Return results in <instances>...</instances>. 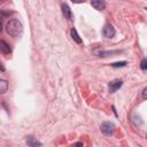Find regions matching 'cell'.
I'll use <instances>...</instances> for the list:
<instances>
[{
    "label": "cell",
    "instance_id": "2e32d148",
    "mask_svg": "<svg viewBox=\"0 0 147 147\" xmlns=\"http://www.w3.org/2000/svg\"><path fill=\"white\" fill-rule=\"evenodd\" d=\"M1 26H2V25H1V18H0V31L2 30V28H1Z\"/></svg>",
    "mask_w": 147,
    "mask_h": 147
},
{
    "label": "cell",
    "instance_id": "ba28073f",
    "mask_svg": "<svg viewBox=\"0 0 147 147\" xmlns=\"http://www.w3.org/2000/svg\"><path fill=\"white\" fill-rule=\"evenodd\" d=\"M26 144H28V146L29 147H40L41 146V142L40 141H38V140H36L33 137H28L26 138Z\"/></svg>",
    "mask_w": 147,
    "mask_h": 147
},
{
    "label": "cell",
    "instance_id": "7c38bea8",
    "mask_svg": "<svg viewBox=\"0 0 147 147\" xmlns=\"http://www.w3.org/2000/svg\"><path fill=\"white\" fill-rule=\"evenodd\" d=\"M140 67H141L142 70H146V69H147V60H146V59H142V60H141Z\"/></svg>",
    "mask_w": 147,
    "mask_h": 147
},
{
    "label": "cell",
    "instance_id": "8992f818",
    "mask_svg": "<svg viewBox=\"0 0 147 147\" xmlns=\"http://www.w3.org/2000/svg\"><path fill=\"white\" fill-rule=\"evenodd\" d=\"M0 52L5 55L7 54H10L11 49H10V46L5 41V40H0Z\"/></svg>",
    "mask_w": 147,
    "mask_h": 147
},
{
    "label": "cell",
    "instance_id": "52a82bcc",
    "mask_svg": "<svg viewBox=\"0 0 147 147\" xmlns=\"http://www.w3.org/2000/svg\"><path fill=\"white\" fill-rule=\"evenodd\" d=\"M92 7H94L96 10H102L106 7V2L102 0H95V1H91Z\"/></svg>",
    "mask_w": 147,
    "mask_h": 147
},
{
    "label": "cell",
    "instance_id": "30bf717a",
    "mask_svg": "<svg viewBox=\"0 0 147 147\" xmlns=\"http://www.w3.org/2000/svg\"><path fill=\"white\" fill-rule=\"evenodd\" d=\"M8 91V83L7 80L0 78V93H6Z\"/></svg>",
    "mask_w": 147,
    "mask_h": 147
},
{
    "label": "cell",
    "instance_id": "277c9868",
    "mask_svg": "<svg viewBox=\"0 0 147 147\" xmlns=\"http://www.w3.org/2000/svg\"><path fill=\"white\" fill-rule=\"evenodd\" d=\"M102 34H103V37H106V38H113V37L115 36V29L113 28V25L106 24V25L103 26V29H102Z\"/></svg>",
    "mask_w": 147,
    "mask_h": 147
},
{
    "label": "cell",
    "instance_id": "8fae6325",
    "mask_svg": "<svg viewBox=\"0 0 147 147\" xmlns=\"http://www.w3.org/2000/svg\"><path fill=\"white\" fill-rule=\"evenodd\" d=\"M126 65V62L125 61H122V62H115V63H111V67H125Z\"/></svg>",
    "mask_w": 147,
    "mask_h": 147
},
{
    "label": "cell",
    "instance_id": "9c48e42d",
    "mask_svg": "<svg viewBox=\"0 0 147 147\" xmlns=\"http://www.w3.org/2000/svg\"><path fill=\"white\" fill-rule=\"evenodd\" d=\"M70 33H71V38L77 42V44H82V39H80V37H79V34L77 33V31H76V29H71V31H70Z\"/></svg>",
    "mask_w": 147,
    "mask_h": 147
},
{
    "label": "cell",
    "instance_id": "7a4b0ae2",
    "mask_svg": "<svg viewBox=\"0 0 147 147\" xmlns=\"http://www.w3.org/2000/svg\"><path fill=\"white\" fill-rule=\"evenodd\" d=\"M101 131L103 134H107V136H110L114 133L115 131V124L113 122H109V121H106L101 124Z\"/></svg>",
    "mask_w": 147,
    "mask_h": 147
},
{
    "label": "cell",
    "instance_id": "9a60e30c",
    "mask_svg": "<svg viewBox=\"0 0 147 147\" xmlns=\"http://www.w3.org/2000/svg\"><path fill=\"white\" fill-rule=\"evenodd\" d=\"M0 70H1V71H3V70H5V68H3V65L1 64V62H0Z\"/></svg>",
    "mask_w": 147,
    "mask_h": 147
},
{
    "label": "cell",
    "instance_id": "5b68a950",
    "mask_svg": "<svg viewBox=\"0 0 147 147\" xmlns=\"http://www.w3.org/2000/svg\"><path fill=\"white\" fill-rule=\"evenodd\" d=\"M61 9H62V14H63V16H64L65 18H68V20H71L72 14H71V9H70V7H69L67 3H62V5H61Z\"/></svg>",
    "mask_w": 147,
    "mask_h": 147
},
{
    "label": "cell",
    "instance_id": "5bb4252c",
    "mask_svg": "<svg viewBox=\"0 0 147 147\" xmlns=\"http://www.w3.org/2000/svg\"><path fill=\"white\" fill-rule=\"evenodd\" d=\"M146 91H147V88L145 87V88L142 90V99H144V100H146Z\"/></svg>",
    "mask_w": 147,
    "mask_h": 147
},
{
    "label": "cell",
    "instance_id": "4fadbf2b",
    "mask_svg": "<svg viewBox=\"0 0 147 147\" xmlns=\"http://www.w3.org/2000/svg\"><path fill=\"white\" fill-rule=\"evenodd\" d=\"M72 147H84V145H83V142H76L72 145Z\"/></svg>",
    "mask_w": 147,
    "mask_h": 147
},
{
    "label": "cell",
    "instance_id": "3957f363",
    "mask_svg": "<svg viewBox=\"0 0 147 147\" xmlns=\"http://www.w3.org/2000/svg\"><path fill=\"white\" fill-rule=\"evenodd\" d=\"M122 85H123V80L122 79H114V80L108 83V90H109L110 93H115L118 88H121Z\"/></svg>",
    "mask_w": 147,
    "mask_h": 147
},
{
    "label": "cell",
    "instance_id": "6da1fadb",
    "mask_svg": "<svg viewBox=\"0 0 147 147\" xmlns=\"http://www.w3.org/2000/svg\"><path fill=\"white\" fill-rule=\"evenodd\" d=\"M6 31L10 37H18L23 31V25L18 20L11 18L6 24Z\"/></svg>",
    "mask_w": 147,
    "mask_h": 147
}]
</instances>
